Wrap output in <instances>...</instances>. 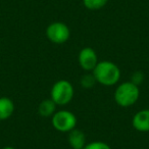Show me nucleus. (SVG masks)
Masks as SVG:
<instances>
[{"label":"nucleus","instance_id":"obj_1","mask_svg":"<svg viewBox=\"0 0 149 149\" xmlns=\"http://www.w3.org/2000/svg\"><path fill=\"white\" fill-rule=\"evenodd\" d=\"M92 74H94L97 83L103 86H113L120 79V70L116 63L107 60L99 61L95 66Z\"/></svg>","mask_w":149,"mask_h":149},{"label":"nucleus","instance_id":"obj_8","mask_svg":"<svg viewBox=\"0 0 149 149\" xmlns=\"http://www.w3.org/2000/svg\"><path fill=\"white\" fill-rule=\"evenodd\" d=\"M68 143L72 149H83L86 145V136L81 130L74 128L68 132Z\"/></svg>","mask_w":149,"mask_h":149},{"label":"nucleus","instance_id":"obj_3","mask_svg":"<svg viewBox=\"0 0 149 149\" xmlns=\"http://www.w3.org/2000/svg\"><path fill=\"white\" fill-rule=\"evenodd\" d=\"M74 90L72 83L68 80H59L55 82L51 88V99L56 105H65L74 98Z\"/></svg>","mask_w":149,"mask_h":149},{"label":"nucleus","instance_id":"obj_15","mask_svg":"<svg viewBox=\"0 0 149 149\" xmlns=\"http://www.w3.org/2000/svg\"><path fill=\"white\" fill-rule=\"evenodd\" d=\"M2 149H15V147H11V146H5V147H3Z\"/></svg>","mask_w":149,"mask_h":149},{"label":"nucleus","instance_id":"obj_2","mask_svg":"<svg viewBox=\"0 0 149 149\" xmlns=\"http://www.w3.org/2000/svg\"><path fill=\"white\" fill-rule=\"evenodd\" d=\"M140 96L139 86L131 81L122 83L114 92V100L122 107H129L137 102Z\"/></svg>","mask_w":149,"mask_h":149},{"label":"nucleus","instance_id":"obj_13","mask_svg":"<svg viewBox=\"0 0 149 149\" xmlns=\"http://www.w3.org/2000/svg\"><path fill=\"white\" fill-rule=\"evenodd\" d=\"M83 149H111L110 146L102 141H94L89 144H86Z\"/></svg>","mask_w":149,"mask_h":149},{"label":"nucleus","instance_id":"obj_12","mask_svg":"<svg viewBox=\"0 0 149 149\" xmlns=\"http://www.w3.org/2000/svg\"><path fill=\"white\" fill-rule=\"evenodd\" d=\"M80 83H81L82 87L86 88V89H89V88L93 87L97 83V81H96L93 74H86L84 76H82L81 80H80Z\"/></svg>","mask_w":149,"mask_h":149},{"label":"nucleus","instance_id":"obj_7","mask_svg":"<svg viewBox=\"0 0 149 149\" xmlns=\"http://www.w3.org/2000/svg\"><path fill=\"white\" fill-rule=\"evenodd\" d=\"M132 125L139 132H149V109H142L133 116Z\"/></svg>","mask_w":149,"mask_h":149},{"label":"nucleus","instance_id":"obj_9","mask_svg":"<svg viewBox=\"0 0 149 149\" xmlns=\"http://www.w3.org/2000/svg\"><path fill=\"white\" fill-rule=\"evenodd\" d=\"M15 111V103L8 97H0V120L9 118Z\"/></svg>","mask_w":149,"mask_h":149},{"label":"nucleus","instance_id":"obj_4","mask_svg":"<svg viewBox=\"0 0 149 149\" xmlns=\"http://www.w3.org/2000/svg\"><path fill=\"white\" fill-rule=\"evenodd\" d=\"M52 126L55 130L61 133L70 132L76 128L77 118L72 111L68 110H58L52 116Z\"/></svg>","mask_w":149,"mask_h":149},{"label":"nucleus","instance_id":"obj_5","mask_svg":"<svg viewBox=\"0 0 149 149\" xmlns=\"http://www.w3.org/2000/svg\"><path fill=\"white\" fill-rule=\"evenodd\" d=\"M48 40L54 44H63L70 39V31L68 27L61 22H54L46 29Z\"/></svg>","mask_w":149,"mask_h":149},{"label":"nucleus","instance_id":"obj_14","mask_svg":"<svg viewBox=\"0 0 149 149\" xmlns=\"http://www.w3.org/2000/svg\"><path fill=\"white\" fill-rule=\"evenodd\" d=\"M143 81H144V74L142 72H135L131 77V82L137 86L141 85Z\"/></svg>","mask_w":149,"mask_h":149},{"label":"nucleus","instance_id":"obj_6","mask_svg":"<svg viewBox=\"0 0 149 149\" xmlns=\"http://www.w3.org/2000/svg\"><path fill=\"white\" fill-rule=\"evenodd\" d=\"M78 60H79V64L83 70L90 72L95 68L97 65L98 61V56L95 50L91 47H85L81 49L79 52V56H78Z\"/></svg>","mask_w":149,"mask_h":149},{"label":"nucleus","instance_id":"obj_10","mask_svg":"<svg viewBox=\"0 0 149 149\" xmlns=\"http://www.w3.org/2000/svg\"><path fill=\"white\" fill-rule=\"evenodd\" d=\"M56 110V103L53 100L50 99H45L42 102H40L39 106H38V112L41 116L43 118H50L55 113Z\"/></svg>","mask_w":149,"mask_h":149},{"label":"nucleus","instance_id":"obj_11","mask_svg":"<svg viewBox=\"0 0 149 149\" xmlns=\"http://www.w3.org/2000/svg\"><path fill=\"white\" fill-rule=\"evenodd\" d=\"M108 0H83L86 8L90 10H98L107 4Z\"/></svg>","mask_w":149,"mask_h":149}]
</instances>
